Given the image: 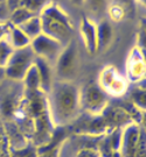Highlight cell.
<instances>
[{
    "mask_svg": "<svg viewBox=\"0 0 146 157\" xmlns=\"http://www.w3.org/2000/svg\"><path fill=\"white\" fill-rule=\"evenodd\" d=\"M124 2H128V4H129V2H132V1H133V0H123Z\"/></svg>",
    "mask_w": 146,
    "mask_h": 157,
    "instance_id": "4316f807",
    "label": "cell"
},
{
    "mask_svg": "<svg viewBox=\"0 0 146 157\" xmlns=\"http://www.w3.org/2000/svg\"><path fill=\"white\" fill-rule=\"evenodd\" d=\"M141 2H143V4H144V2H145V0H140Z\"/></svg>",
    "mask_w": 146,
    "mask_h": 157,
    "instance_id": "83f0119b",
    "label": "cell"
},
{
    "mask_svg": "<svg viewBox=\"0 0 146 157\" xmlns=\"http://www.w3.org/2000/svg\"><path fill=\"white\" fill-rule=\"evenodd\" d=\"M35 58L36 56L29 45L21 49H15L5 65L6 79L21 83L29 67L34 64Z\"/></svg>",
    "mask_w": 146,
    "mask_h": 157,
    "instance_id": "5b68a950",
    "label": "cell"
},
{
    "mask_svg": "<svg viewBox=\"0 0 146 157\" xmlns=\"http://www.w3.org/2000/svg\"><path fill=\"white\" fill-rule=\"evenodd\" d=\"M34 65H35L38 73H39L40 91H42L45 94H47L51 91V86L54 84V80H55L53 64L47 62L43 58L36 57L34 61Z\"/></svg>",
    "mask_w": 146,
    "mask_h": 157,
    "instance_id": "7c38bea8",
    "label": "cell"
},
{
    "mask_svg": "<svg viewBox=\"0 0 146 157\" xmlns=\"http://www.w3.org/2000/svg\"><path fill=\"white\" fill-rule=\"evenodd\" d=\"M75 157H101V156L98 155L96 148L87 147V148H82L81 150H79V152L75 155Z\"/></svg>",
    "mask_w": 146,
    "mask_h": 157,
    "instance_id": "603a6c76",
    "label": "cell"
},
{
    "mask_svg": "<svg viewBox=\"0 0 146 157\" xmlns=\"http://www.w3.org/2000/svg\"><path fill=\"white\" fill-rule=\"evenodd\" d=\"M42 34L66 45L73 40L74 25L68 14L54 2L46 4L39 13Z\"/></svg>",
    "mask_w": 146,
    "mask_h": 157,
    "instance_id": "7a4b0ae2",
    "label": "cell"
},
{
    "mask_svg": "<svg viewBox=\"0 0 146 157\" xmlns=\"http://www.w3.org/2000/svg\"><path fill=\"white\" fill-rule=\"evenodd\" d=\"M22 87L23 91H38L40 90V78H39V73H38V70L35 65H32L29 67V70L27 71V73L25 75L22 82ZM42 92V91H41Z\"/></svg>",
    "mask_w": 146,
    "mask_h": 157,
    "instance_id": "2e32d148",
    "label": "cell"
},
{
    "mask_svg": "<svg viewBox=\"0 0 146 157\" xmlns=\"http://www.w3.org/2000/svg\"><path fill=\"white\" fill-rule=\"evenodd\" d=\"M71 2L75 6H82L85 4V0H71Z\"/></svg>",
    "mask_w": 146,
    "mask_h": 157,
    "instance_id": "484cf974",
    "label": "cell"
},
{
    "mask_svg": "<svg viewBox=\"0 0 146 157\" xmlns=\"http://www.w3.org/2000/svg\"><path fill=\"white\" fill-rule=\"evenodd\" d=\"M46 97L51 122L55 127H66L77 119L81 111L79 89L74 82L55 79Z\"/></svg>",
    "mask_w": 146,
    "mask_h": 157,
    "instance_id": "6da1fadb",
    "label": "cell"
},
{
    "mask_svg": "<svg viewBox=\"0 0 146 157\" xmlns=\"http://www.w3.org/2000/svg\"><path fill=\"white\" fill-rule=\"evenodd\" d=\"M145 101H146V94H145V89L143 86H139L137 84V87L131 91V102L135 105V107L144 112L145 111Z\"/></svg>",
    "mask_w": 146,
    "mask_h": 157,
    "instance_id": "ac0fdd59",
    "label": "cell"
},
{
    "mask_svg": "<svg viewBox=\"0 0 146 157\" xmlns=\"http://www.w3.org/2000/svg\"><path fill=\"white\" fill-rule=\"evenodd\" d=\"M34 15H38V14H34L33 12H30L29 10H27L26 7L20 6L19 8L14 10V11L11 13V17H10L8 23L12 25V26L19 27V26H21L23 22H26L28 19L34 17Z\"/></svg>",
    "mask_w": 146,
    "mask_h": 157,
    "instance_id": "e0dca14e",
    "label": "cell"
},
{
    "mask_svg": "<svg viewBox=\"0 0 146 157\" xmlns=\"http://www.w3.org/2000/svg\"><path fill=\"white\" fill-rule=\"evenodd\" d=\"M53 67L56 80L74 82L79 71V49L74 40L63 47Z\"/></svg>",
    "mask_w": 146,
    "mask_h": 157,
    "instance_id": "3957f363",
    "label": "cell"
},
{
    "mask_svg": "<svg viewBox=\"0 0 146 157\" xmlns=\"http://www.w3.org/2000/svg\"><path fill=\"white\" fill-rule=\"evenodd\" d=\"M143 130L144 127H140L139 124L135 121L130 122L129 124L122 128L120 144H119V152L122 157H135Z\"/></svg>",
    "mask_w": 146,
    "mask_h": 157,
    "instance_id": "ba28073f",
    "label": "cell"
},
{
    "mask_svg": "<svg viewBox=\"0 0 146 157\" xmlns=\"http://www.w3.org/2000/svg\"><path fill=\"white\" fill-rule=\"evenodd\" d=\"M6 80V72H5V67L0 65V83H4Z\"/></svg>",
    "mask_w": 146,
    "mask_h": 157,
    "instance_id": "d4e9b609",
    "label": "cell"
},
{
    "mask_svg": "<svg viewBox=\"0 0 146 157\" xmlns=\"http://www.w3.org/2000/svg\"><path fill=\"white\" fill-rule=\"evenodd\" d=\"M19 28L26 34V36L30 41L35 37H38L40 34H42V26H41V20H40L39 14L28 19L26 22H23L21 26H19Z\"/></svg>",
    "mask_w": 146,
    "mask_h": 157,
    "instance_id": "9a60e30c",
    "label": "cell"
},
{
    "mask_svg": "<svg viewBox=\"0 0 146 157\" xmlns=\"http://www.w3.org/2000/svg\"><path fill=\"white\" fill-rule=\"evenodd\" d=\"M13 51H14V49L12 48V45L10 44L7 39L0 41V65L1 67H5Z\"/></svg>",
    "mask_w": 146,
    "mask_h": 157,
    "instance_id": "ffe728a7",
    "label": "cell"
},
{
    "mask_svg": "<svg viewBox=\"0 0 146 157\" xmlns=\"http://www.w3.org/2000/svg\"><path fill=\"white\" fill-rule=\"evenodd\" d=\"M8 29H10V23H0V41L1 40L6 39L7 33H8Z\"/></svg>",
    "mask_w": 146,
    "mask_h": 157,
    "instance_id": "cb8c5ba5",
    "label": "cell"
},
{
    "mask_svg": "<svg viewBox=\"0 0 146 157\" xmlns=\"http://www.w3.org/2000/svg\"><path fill=\"white\" fill-rule=\"evenodd\" d=\"M29 47L36 57L43 58L51 64H54L64 45L45 34H40L38 37L30 41Z\"/></svg>",
    "mask_w": 146,
    "mask_h": 157,
    "instance_id": "52a82bcc",
    "label": "cell"
},
{
    "mask_svg": "<svg viewBox=\"0 0 146 157\" xmlns=\"http://www.w3.org/2000/svg\"><path fill=\"white\" fill-rule=\"evenodd\" d=\"M67 140L64 127H55L51 141L43 146L38 147V157H61V149Z\"/></svg>",
    "mask_w": 146,
    "mask_h": 157,
    "instance_id": "30bf717a",
    "label": "cell"
},
{
    "mask_svg": "<svg viewBox=\"0 0 146 157\" xmlns=\"http://www.w3.org/2000/svg\"><path fill=\"white\" fill-rule=\"evenodd\" d=\"M12 157H38V147H35L29 141L21 148L13 149L12 150Z\"/></svg>",
    "mask_w": 146,
    "mask_h": 157,
    "instance_id": "d6986e66",
    "label": "cell"
},
{
    "mask_svg": "<svg viewBox=\"0 0 146 157\" xmlns=\"http://www.w3.org/2000/svg\"><path fill=\"white\" fill-rule=\"evenodd\" d=\"M79 35L85 50L90 55L97 52V26L87 15H83L79 23Z\"/></svg>",
    "mask_w": 146,
    "mask_h": 157,
    "instance_id": "8fae6325",
    "label": "cell"
},
{
    "mask_svg": "<svg viewBox=\"0 0 146 157\" xmlns=\"http://www.w3.org/2000/svg\"><path fill=\"white\" fill-rule=\"evenodd\" d=\"M126 80L129 84H139L145 78V54L135 47L126 61Z\"/></svg>",
    "mask_w": 146,
    "mask_h": 157,
    "instance_id": "9c48e42d",
    "label": "cell"
},
{
    "mask_svg": "<svg viewBox=\"0 0 146 157\" xmlns=\"http://www.w3.org/2000/svg\"><path fill=\"white\" fill-rule=\"evenodd\" d=\"M107 0H85V4H88L90 10H92L95 13L104 10L107 6Z\"/></svg>",
    "mask_w": 146,
    "mask_h": 157,
    "instance_id": "7402d4cb",
    "label": "cell"
},
{
    "mask_svg": "<svg viewBox=\"0 0 146 157\" xmlns=\"http://www.w3.org/2000/svg\"><path fill=\"white\" fill-rule=\"evenodd\" d=\"M125 14L126 12L124 10V7L119 4H113L109 7V17L112 21H122L125 17Z\"/></svg>",
    "mask_w": 146,
    "mask_h": 157,
    "instance_id": "44dd1931",
    "label": "cell"
},
{
    "mask_svg": "<svg viewBox=\"0 0 146 157\" xmlns=\"http://www.w3.org/2000/svg\"><path fill=\"white\" fill-rule=\"evenodd\" d=\"M109 106V97L97 82L88 83L79 89V107L88 115H102Z\"/></svg>",
    "mask_w": 146,
    "mask_h": 157,
    "instance_id": "277c9868",
    "label": "cell"
},
{
    "mask_svg": "<svg viewBox=\"0 0 146 157\" xmlns=\"http://www.w3.org/2000/svg\"><path fill=\"white\" fill-rule=\"evenodd\" d=\"M6 39L10 42V44L12 45V48L14 50L15 49H21V48H25V47H28L30 44V40L26 36V34L23 33L19 27L12 26V25H10V29H8Z\"/></svg>",
    "mask_w": 146,
    "mask_h": 157,
    "instance_id": "5bb4252c",
    "label": "cell"
},
{
    "mask_svg": "<svg viewBox=\"0 0 146 157\" xmlns=\"http://www.w3.org/2000/svg\"><path fill=\"white\" fill-rule=\"evenodd\" d=\"M97 84L107 97L119 98L129 92V82L113 65H107L102 69Z\"/></svg>",
    "mask_w": 146,
    "mask_h": 157,
    "instance_id": "8992f818",
    "label": "cell"
},
{
    "mask_svg": "<svg viewBox=\"0 0 146 157\" xmlns=\"http://www.w3.org/2000/svg\"><path fill=\"white\" fill-rule=\"evenodd\" d=\"M97 26V52L107 50L112 43L113 40V28L112 25L107 20H103Z\"/></svg>",
    "mask_w": 146,
    "mask_h": 157,
    "instance_id": "4fadbf2b",
    "label": "cell"
}]
</instances>
